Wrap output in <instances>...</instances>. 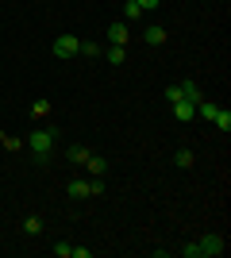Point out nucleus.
<instances>
[{
	"instance_id": "nucleus-9",
	"label": "nucleus",
	"mask_w": 231,
	"mask_h": 258,
	"mask_svg": "<svg viewBox=\"0 0 231 258\" xmlns=\"http://www.w3.org/2000/svg\"><path fill=\"white\" fill-rule=\"evenodd\" d=\"M81 197H89V181L85 177H73L69 181V201H81Z\"/></svg>"
},
{
	"instance_id": "nucleus-19",
	"label": "nucleus",
	"mask_w": 231,
	"mask_h": 258,
	"mask_svg": "<svg viewBox=\"0 0 231 258\" xmlns=\"http://www.w3.org/2000/svg\"><path fill=\"white\" fill-rule=\"evenodd\" d=\"M139 16H143V8H139L135 0H127V4H123V20H139Z\"/></svg>"
},
{
	"instance_id": "nucleus-21",
	"label": "nucleus",
	"mask_w": 231,
	"mask_h": 258,
	"mask_svg": "<svg viewBox=\"0 0 231 258\" xmlns=\"http://www.w3.org/2000/svg\"><path fill=\"white\" fill-rule=\"evenodd\" d=\"M166 100H170V104H177V100H185V97H181V85H170V89H166Z\"/></svg>"
},
{
	"instance_id": "nucleus-13",
	"label": "nucleus",
	"mask_w": 231,
	"mask_h": 258,
	"mask_svg": "<svg viewBox=\"0 0 231 258\" xmlns=\"http://www.w3.org/2000/svg\"><path fill=\"white\" fill-rule=\"evenodd\" d=\"M216 108H220V104H212V100L200 97V100H197V116H200V119H212V116H216Z\"/></svg>"
},
{
	"instance_id": "nucleus-3",
	"label": "nucleus",
	"mask_w": 231,
	"mask_h": 258,
	"mask_svg": "<svg viewBox=\"0 0 231 258\" xmlns=\"http://www.w3.org/2000/svg\"><path fill=\"white\" fill-rule=\"evenodd\" d=\"M50 50H54L58 58H73V54L81 50V39H73V35H58L54 43H50Z\"/></svg>"
},
{
	"instance_id": "nucleus-5",
	"label": "nucleus",
	"mask_w": 231,
	"mask_h": 258,
	"mask_svg": "<svg viewBox=\"0 0 231 258\" xmlns=\"http://www.w3.org/2000/svg\"><path fill=\"white\" fill-rule=\"evenodd\" d=\"M174 116L181 119V123H189V119H197V104H193V100H177V104H174Z\"/></svg>"
},
{
	"instance_id": "nucleus-20",
	"label": "nucleus",
	"mask_w": 231,
	"mask_h": 258,
	"mask_svg": "<svg viewBox=\"0 0 231 258\" xmlns=\"http://www.w3.org/2000/svg\"><path fill=\"white\" fill-rule=\"evenodd\" d=\"M77 54H85V58H100V43H81V50Z\"/></svg>"
},
{
	"instance_id": "nucleus-1",
	"label": "nucleus",
	"mask_w": 231,
	"mask_h": 258,
	"mask_svg": "<svg viewBox=\"0 0 231 258\" xmlns=\"http://www.w3.org/2000/svg\"><path fill=\"white\" fill-rule=\"evenodd\" d=\"M54 143H58V127H35L31 135L23 139V147L35 154V162H46L54 154Z\"/></svg>"
},
{
	"instance_id": "nucleus-7",
	"label": "nucleus",
	"mask_w": 231,
	"mask_h": 258,
	"mask_svg": "<svg viewBox=\"0 0 231 258\" xmlns=\"http://www.w3.org/2000/svg\"><path fill=\"white\" fill-rule=\"evenodd\" d=\"M50 112H54V104H50L46 97H39L31 104V119H50Z\"/></svg>"
},
{
	"instance_id": "nucleus-18",
	"label": "nucleus",
	"mask_w": 231,
	"mask_h": 258,
	"mask_svg": "<svg viewBox=\"0 0 231 258\" xmlns=\"http://www.w3.org/2000/svg\"><path fill=\"white\" fill-rule=\"evenodd\" d=\"M54 254H58V258H73V243H69V239L54 243Z\"/></svg>"
},
{
	"instance_id": "nucleus-22",
	"label": "nucleus",
	"mask_w": 231,
	"mask_h": 258,
	"mask_svg": "<svg viewBox=\"0 0 231 258\" xmlns=\"http://www.w3.org/2000/svg\"><path fill=\"white\" fill-rule=\"evenodd\" d=\"M100 193H104V181H100V177H97V181H89V197H100Z\"/></svg>"
},
{
	"instance_id": "nucleus-4",
	"label": "nucleus",
	"mask_w": 231,
	"mask_h": 258,
	"mask_svg": "<svg viewBox=\"0 0 231 258\" xmlns=\"http://www.w3.org/2000/svg\"><path fill=\"white\" fill-rule=\"evenodd\" d=\"M104 35H108V46H127V39H131V27H127V23H112Z\"/></svg>"
},
{
	"instance_id": "nucleus-15",
	"label": "nucleus",
	"mask_w": 231,
	"mask_h": 258,
	"mask_svg": "<svg viewBox=\"0 0 231 258\" xmlns=\"http://www.w3.org/2000/svg\"><path fill=\"white\" fill-rule=\"evenodd\" d=\"M181 97L197 104V100H200V89H197V81H181Z\"/></svg>"
},
{
	"instance_id": "nucleus-17",
	"label": "nucleus",
	"mask_w": 231,
	"mask_h": 258,
	"mask_svg": "<svg viewBox=\"0 0 231 258\" xmlns=\"http://www.w3.org/2000/svg\"><path fill=\"white\" fill-rule=\"evenodd\" d=\"M23 231H27V235H43V220H39V216H27V220H23Z\"/></svg>"
},
{
	"instance_id": "nucleus-16",
	"label": "nucleus",
	"mask_w": 231,
	"mask_h": 258,
	"mask_svg": "<svg viewBox=\"0 0 231 258\" xmlns=\"http://www.w3.org/2000/svg\"><path fill=\"white\" fill-rule=\"evenodd\" d=\"M174 162L181 166V170H193V151H189V147H181V151L174 154Z\"/></svg>"
},
{
	"instance_id": "nucleus-8",
	"label": "nucleus",
	"mask_w": 231,
	"mask_h": 258,
	"mask_svg": "<svg viewBox=\"0 0 231 258\" xmlns=\"http://www.w3.org/2000/svg\"><path fill=\"white\" fill-rule=\"evenodd\" d=\"M85 166H89V173H97V177H104V173H108V158H100V154H89Z\"/></svg>"
},
{
	"instance_id": "nucleus-11",
	"label": "nucleus",
	"mask_w": 231,
	"mask_h": 258,
	"mask_svg": "<svg viewBox=\"0 0 231 258\" xmlns=\"http://www.w3.org/2000/svg\"><path fill=\"white\" fill-rule=\"evenodd\" d=\"M212 123H216V127H220L223 135H227V131H231V112H227V108H216V116H212Z\"/></svg>"
},
{
	"instance_id": "nucleus-12",
	"label": "nucleus",
	"mask_w": 231,
	"mask_h": 258,
	"mask_svg": "<svg viewBox=\"0 0 231 258\" xmlns=\"http://www.w3.org/2000/svg\"><path fill=\"white\" fill-rule=\"evenodd\" d=\"M69 162H77V166H85V158H89V154H93V151H89V147H81V143H73V147H69Z\"/></svg>"
},
{
	"instance_id": "nucleus-10",
	"label": "nucleus",
	"mask_w": 231,
	"mask_h": 258,
	"mask_svg": "<svg viewBox=\"0 0 231 258\" xmlns=\"http://www.w3.org/2000/svg\"><path fill=\"white\" fill-rule=\"evenodd\" d=\"M104 58H108L112 66H123V62H127V46H108V50H104Z\"/></svg>"
},
{
	"instance_id": "nucleus-14",
	"label": "nucleus",
	"mask_w": 231,
	"mask_h": 258,
	"mask_svg": "<svg viewBox=\"0 0 231 258\" xmlns=\"http://www.w3.org/2000/svg\"><path fill=\"white\" fill-rule=\"evenodd\" d=\"M0 147H8V151H23V139H20V135H8V131H0Z\"/></svg>"
},
{
	"instance_id": "nucleus-2",
	"label": "nucleus",
	"mask_w": 231,
	"mask_h": 258,
	"mask_svg": "<svg viewBox=\"0 0 231 258\" xmlns=\"http://www.w3.org/2000/svg\"><path fill=\"white\" fill-rule=\"evenodd\" d=\"M223 250H227V239L223 235H204V239H197V243L181 247V254L185 258H216V254H223Z\"/></svg>"
},
{
	"instance_id": "nucleus-6",
	"label": "nucleus",
	"mask_w": 231,
	"mask_h": 258,
	"mask_svg": "<svg viewBox=\"0 0 231 258\" xmlns=\"http://www.w3.org/2000/svg\"><path fill=\"white\" fill-rule=\"evenodd\" d=\"M143 39H146L150 46H162V43H166V27H162V23H150V27L143 31Z\"/></svg>"
},
{
	"instance_id": "nucleus-23",
	"label": "nucleus",
	"mask_w": 231,
	"mask_h": 258,
	"mask_svg": "<svg viewBox=\"0 0 231 258\" xmlns=\"http://www.w3.org/2000/svg\"><path fill=\"white\" fill-rule=\"evenodd\" d=\"M135 4H139V8H143V12H150V8H158L162 0H135Z\"/></svg>"
}]
</instances>
